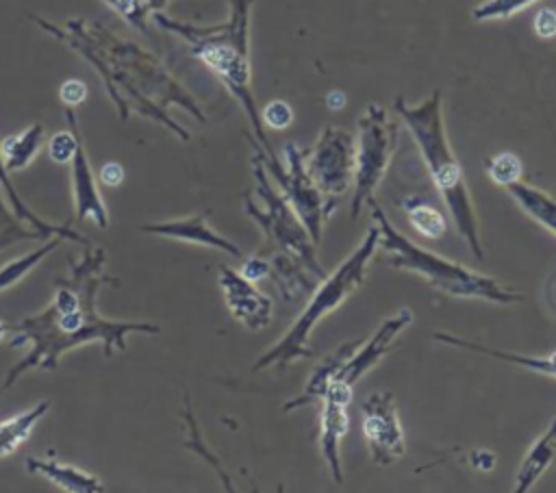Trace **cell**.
<instances>
[{"label":"cell","mask_w":556,"mask_h":493,"mask_svg":"<svg viewBox=\"0 0 556 493\" xmlns=\"http://www.w3.org/2000/svg\"><path fill=\"white\" fill-rule=\"evenodd\" d=\"M102 282L115 285L117 278L106 276L104 271L96 274L83 295V302L76 308L61 311L52 304L37 315L24 317L17 324H7V332H11L9 345L20 347L30 343V352L15 363L7 378L0 382V395L28 369H54L59 358L78 345L102 341L104 356H111L113 350H126V337L130 332H148L156 334L159 326L150 321H115L104 319L96 311V293Z\"/></svg>","instance_id":"obj_1"},{"label":"cell","mask_w":556,"mask_h":493,"mask_svg":"<svg viewBox=\"0 0 556 493\" xmlns=\"http://www.w3.org/2000/svg\"><path fill=\"white\" fill-rule=\"evenodd\" d=\"M254 191L243 195L245 213L263 230V248L258 256L269 263V278L287 304L300 302L326 278L317 258V245L308 237L304 224L287 200L269 185L261 159L252 156Z\"/></svg>","instance_id":"obj_2"},{"label":"cell","mask_w":556,"mask_h":493,"mask_svg":"<svg viewBox=\"0 0 556 493\" xmlns=\"http://www.w3.org/2000/svg\"><path fill=\"white\" fill-rule=\"evenodd\" d=\"M254 0H230V15L222 24L195 26L187 22L172 20L163 13H154V22L178 37H182L191 54L198 56L232 93V98L245 111L252 132L265 152H274L265 126L261 122V111L252 93V72H250V13Z\"/></svg>","instance_id":"obj_3"},{"label":"cell","mask_w":556,"mask_h":493,"mask_svg":"<svg viewBox=\"0 0 556 493\" xmlns=\"http://www.w3.org/2000/svg\"><path fill=\"white\" fill-rule=\"evenodd\" d=\"M393 109L404 119L415 143L419 146V152L428 167V174H430L434 187L439 189L456 230L469 245L471 254L482 261L484 250H482V241H480L478 215H476L473 200H471L469 187L465 182L460 163L447 141L443 111H441V91L434 89L430 98H426L424 102H419L415 106H410L404 98H395Z\"/></svg>","instance_id":"obj_4"},{"label":"cell","mask_w":556,"mask_h":493,"mask_svg":"<svg viewBox=\"0 0 556 493\" xmlns=\"http://www.w3.org/2000/svg\"><path fill=\"white\" fill-rule=\"evenodd\" d=\"M378 248H380V230L376 224H371L365 237L361 239V243L343 258V263L337 265L330 274H326V278L313 289L306 306L302 308L298 319L291 324V328L254 361L252 371L282 369L300 358L313 356L311 334L315 326L334 308H339L363 285L367 265L374 258Z\"/></svg>","instance_id":"obj_5"},{"label":"cell","mask_w":556,"mask_h":493,"mask_svg":"<svg viewBox=\"0 0 556 493\" xmlns=\"http://www.w3.org/2000/svg\"><path fill=\"white\" fill-rule=\"evenodd\" d=\"M371 219L380 230V248L387 256V263L393 269H404L410 274L421 276L432 289L465 298V300H484L493 304H515L521 302L523 295L504 282L495 280L493 276L478 274L460 263L443 258L417 243H413L406 235H402L387 217L382 206L371 200Z\"/></svg>","instance_id":"obj_6"},{"label":"cell","mask_w":556,"mask_h":493,"mask_svg":"<svg viewBox=\"0 0 556 493\" xmlns=\"http://www.w3.org/2000/svg\"><path fill=\"white\" fill-rule=\"evenodd\" d=\"M397 141V126L389 117L387 109L378 102H369L358 117L356 137V165H354V193L350 202V217L356 219L361 208L374 200L382 176L387 174L391 154Z\"/></svg>","instance_id":"obj_7"},{"label":"cell","mask_w":556,"mask_h":493,"mask_svg":"<svg viewBox=\"0 0 556 493\" xmlns=\"http://www.w3.org/2000/svg\"><path fill=\"white\" fill-rule=\"evenodd\" d=\"M250 143L254 146V154L261 159L265 172L278 182L280 195L295 211V215L304 224L313 243L319 245L324 222L330 217V211L324 202V195L306 174L304 152L295 143H287L282 148V154H285V163H282L276 152H265L256 139L250 137Z\"/></svg>","instance_id":"obj_8"},{"label":"cell","mask_w":556,"mask_h":493,"mask_svg":"<svg viewBox=\"0 0 556 493\" xmlns=\"http://www.w3.org/2000/svg\"><path fill=\"white\" fill-rule=\"evenodd\" d=\"M354 165L356 141L348 130L337 126H326L315 146L304 152L306 174L324 195L330 215L354 182Z\"/></svg>","instance_id":"obj_9"},{"label":"cell","mask_w":556,"mask_h":493,"mask_svg":"<svg viewBox=\"0 0 556 493\" xmlns=\"http://www.w3.org/2000/svg\"><path fill=\"white\" fill-rule=\"evenodd\" d=\"M361 424L376 465L387 467L406 454V437L391 391H374L361 402Z\"/></svg>","instance_id":"obj_10"},{"label":"cell","mask_w":556,"mask_h":493,"mask_svg":"<svg viewBox=\"0 0 556 493\" xmlns=\"http://www.w3.org/2000/svg\"><path fill=\"white\" fill-rule=\"evenodd\" d=\"M413 321V313L408 308H400L391 317H387L374 334H369L365 341L358 343V347L352 352V356L334 371L332 380L341 382L350 389L363 380L365 374H369L391 350L395 339L402 334L404 328H408Z\"/></svg>","instance_id":"obj_11"},{"label":"cell","mask_w":556,"mask_h":493,"mask_svg":"<svg viewBox=\"0 0 556 493\" xmlns=\"http://www.w3.org/2000/svg\"><path fill=\"white\" fill-rule=\"evenodd\" d=\"M219 287L230 315L248 330H263L271 321V298L265 295L256 282L243 278L237 269L219 267Z\"/></svg>","instance_id":"obj_12"},{"label":"cell","mask_w":556,"mask_h":493,"mask_svg":"<svg viewBox=\"0 0 556 493\" xmlns=\"http://www.w3.org/2000/svg\"><path fill=\"white\" fill-rule=\"evenodd\" d=\"M208 213H198L191 217H182V219H169V222H159V224H141L139 230L141 232H150V235H159V237H167V239H176V241H185V243H195V245H206L219 252H226L230 256H241V248L226 239L224 235H219L217 230H213L206 222Z\"/></svg>","instance_id":"obj_13"},{"label":"cell","mask_w":556,"mask_h":493,"mask_svg":"<svg viewBox=\"0 0 556 493\" xmlns=\"http://www.w3.org/2000/svg\"><path fill=\"white\" fill-rule=\"evenodd\" d=\"M350 415L348 404L321 397V413H319V450L326 460V467L334 482H343V467H341V441L348 434Z\"/></svg>","instance_id":"obj_14"},{"label":"cell","mask_w":556,"mask_h":493,"mask_svg":"<svg viewBox=\"0 0 556 493\" xmlns=\"http://www.w3.org/2000/svg\"><path fill=\"white\" fill-rule=\"evenodd\" d=\"M72 187H74V206H76V217L78 219H91L98 228H106L109 226V215H106V206L100 198L89 159H87V150L83 143V137L78 141L76 154L72 159Z\"/></svg>","instance_id":"obj_15"},{"label":"cell","mask_w":556,"mask_h":493,"mask_svg":"<svg viewBox=\"0 0 556 493\" xmlns=\"http://www.w3.org/2000/svg\"><path fill=\"white\" fill-rule=\"evenodd\" d=\"M554 463H556V417L526 452L515 473V484L510 493H528Z\"/></svg>","instance_id":"obj_16"},{"label":"cell","mask_w":556,"mask_h":493,"mask_svg":"<svg viewBox=\"0 0 556 493\" xmlns=\"http://www.w3.org/2000/svg\"><path fill=\"white\" fill-rule=\"evenodd\" d=\"M432 339L439 341V343H445V345H454V347H463V350H471V352H478V354L493 356V358H497V361H504V363H510V365L530 369V371L541 374V376L556 378V352H552V354H547V356H532V354L506 352V350L489 347V345H482V343H478V341H471V339H465V337H456V334H450V332H432Z\"/></svg>","instance_id":"obj_17"},{"label":"cell","mask_w":556,"mask_h":493,"mask_svg":"<svg viewBox=\"0 0 556 493\" xmlns=\"http://www.w3.org/2000/svg\"><path fill=\"white\" fill-rule=\"evenodd\" d=\"M358 343H361V341H345V343H341L339 347H334L330 354H326V356L313 367L308 380H306L304 387H302V393L295 395L293 400L285 402V404H282V410L289 413V410H295V408H300V406H306V404H311V402H315V400H321V395H324L328 382L332 380L334 371L352 356V352L358 347Z\"/></svg>","instance_id":"obj_18"},{"label":"cell","mask_w":556,"mask_h":493,"mask_svg":"<svg viewBox=\"0 0 556 493\" xmlns=\"http://www.w3.org/2000/svg\"><path fill=\"white\" fill-rule=\"evenodd\" d=\"M26 469L39 473L41 478L56 484L63 493H104V484L98 476L78 469L74 465H63L46 458H26Z\"/></svg>","instance_id":"obj_19"},{"label":"cell","mask_w":556,"mask_h":493,"mask_svg":"<svg viewBox=\"0 0 556 493\" xmlns=\"http://www.w3.org/2000/svg\"><path fill=\"white\" fill-rule=\"evenodd\" d=\"M506 191L530 219L556 237V195L521 180L506 187Z\"/></svg>","instance_id":"obj_20"},{"label":"cell","mask_w":556,"mask_h":493,"mask_svg":"<svg viewBox=\"0 0 556 493\" xmlns=\"http://www.w3.org/2000/svg\"><path fill=\"white\" fill-rule=\"evenodd\" d=\"M41 143H43V126L41 124H30L22 132L4 137L0 141V159H2L7 174L24 169L37 156Z\"/></svg>","instance_id":"obj_21"},{"label":"cell","mask_w":556,"mask_h":493,"mask_svg":"<svg viewBox=\"0 0 556 493\" xmlns=\"http://www.w3.org/2000/svg\"><path fill=\"white\" fill-rule=\"evenodd\" d=\"M2 191L7 193V200H9L11 211H13L24 224H28L30 228L43 232L46 237H63V239H74V241H78V243H87V239L80 237L78 232H74L72 228L48 224V222H43L37 213H33V211L24 204V200L17 195V191L13 189V185H11V180H9V174H7L4 165H2V159H0V195H2Z\"/></svg>","instance_id":"obj_22"},{"label":"cell","mask_w":556,"mask_h":493,"mask_svg":"<svg viewBox=\"0 0 556 493\" xmlns=\"http://www.w3.org/2000/svg\"><path fill=\"white\" fill-rule=\"evenodd\" d=\"M48 410H50V402L41 400L33 408L0 421V458L15 452L30 437V432L35 430L39 419L46 417Z\"/></svg>","instance_id":"obj_23"},{"label":"cell","mask_w":556,"mask_h":493,"mask_svg":"<svg viewBox=\"0 0 556 493\" xmlns=\"http://www.w3.org/2000/svg\"><path fill=\"white\" fill-rule=\"evenodd\" d=\"M402 208L406 211V217H408L410 226H413L421 237H426V239H439V237L445 235V228H447L445 217H443V213H441L437 206H432L430 202H426V200L413 195V198H406V200L402 202Z\"/></svg>","instance_id":"obj_24"},{"label":"cell","mask_w":556,"mask_h":493,"mask_svg":"<svg viewBox=\"0 0 556 493\" xmlns=\"http://www.w3.org/2000/svg\"><path fill=\"white\" fill-rule=\"evenodd\" d=\"M63 241V237H50L41 248H37L35 252H28V254H24V256H20V258H13V261H9L7 265H2L0 267V291H4V289H9V287H13L15 282H20L35 265H39V261L41 258H46L59 243Z\"/></svg>","instance_id":"obj_25"},{"label":"cell","mask_w":556,"mask_h":493,"mask_svg":"<svg viewBox=\"0 0 556 493\" xmlns=\"http://www.w3.org/2000/svg\"><path fill=\"white\" fill-rule=\"evenodd\" d=\"M65 119L70 124V130H59L48 139V156H50V161H54L59 165L72 163V159L76 154V148H78V141H80L74 109H65Z\"/></svg>","instance_id":"obj_26"},{"label":"cell","mask_w":556,"mask_h":493,"mask_svg":"<svg viewBox=\"0 0 556 493\" xmlns=\"http://www.w3.org/2000/svg\"><path fill=\"white\" fill-rule=\"evenodd\" d=\"M484 167H486V176L491 178V182H495L497 187H504V189L519 182L521 174H523L521 159L515 152H500V154L486 159Z\"/></svg>","instance_id":"obj_27"},{"label":"cell","mask_w":556,"mask_h":493,"mask_svg":"<svg viewBox=\"0 0 556 493\" xmlns=\"http://www.w3.org/2000/svg\"><path fill=\"white\" fill-rule=\"evenodd\" d=\"M115 9L130 26L146 30V20L167 4V0H102Z\"/></svg>","instance_id":"obj_28"},{"label":"cell","mask_w":556,"mask_h":493,"mask_svg":"<svg viewBox=\"0 0 556 493\" xmlns=\"http://www.w3.org/2000/svg\"><path fill=\"white\" fill-rule=\"evenodd\" d=\"M536 0H484L471 9V17L476 22H491V20H508L515 13L523 11L526 7L534 4Z\"/></svg>","instance_id":"obj_29"},{"label":"cell","mask_w":556,"mask_h":493,"mask_svg":"<svg viewBox=\"0 0 556 493\" xmlns=\"http://www.w3.org/2000/svg\"><path fill=\"white\" fill-rule=\"evenodd\" d=\"M261 122L263 126H269L274 130H282L287 126H291L293 122V111L285 100H271L263 113H261Z\"/></svg>","instance_id":"obj_30"},{"label":"cell","mask_w":556,"mask_h":493,"mask_svg":"<svg viewBox=\"0 0 556 493\" xmlns=\"http://www.w3.org/2000/svg\"><path fill=\"white\" fill-rule=\"evenodd\" d=\"M59 98L65 109H76L87 98V85L78 78H67L59 89Z\"/></svg>","instance_id":"obj_31"},{"label":"cell","mask_w":556,"mask_h":493,"mask_svg":"<svg viewBox=\"0 0 556 493\" xmlns=\"http://www.w3.org/2000/svg\"><path fill=\"white\" fill-rule=\"evenodd\" d=\"M239 274H241L243 278H248L250 282H258V280H263V278H269V263H267L263 256L254 254V256H250V258L243 261Z\"/></svg>","instance_id":"obj_32"},{"label":"cell","mask_w":556,"mask_h":493,"mask_svg":"<svg viewBox=\"0 0 556 493\" xmlns=\"http://www.w3.org/2000/svg\"><path fill=\"white\" fill-rule=\"evenodd\" d=\"M534 33L541 37V39H552L556 37V11L554 9H541L536 15H534Z\"/></svg>","instance_id":"obj_33"},{"label":"cell","mask_w":556,"mask_h":493,"mask_svg":"<svg viewBox=\"0 0 556 493\" xmlns=\"http://www.w3.org/2000/svg\"><path fill=\"white\" fill-rule=\"evenodd\" d=\"M98 178H100V182L106 185V187H117V185H122V180H124V167H122L119 163H115V161H109V163H104V165L100 167Z\"/></svg>","instance_id":"obj_34"},{"label":"cell","mask_w":556,"mask_h":493,"mask_svg":"<svg viewBox=\"0 0 556 493\" xmlns=\"http://www.w3.org/2000/svg\"><path fill=\"white\" fill-rule=\"evenodd\" d=\"M4 334H7V324L0 321V339H4Z\"/></svg>","instance_id":"obj_35"}]
</instances>
